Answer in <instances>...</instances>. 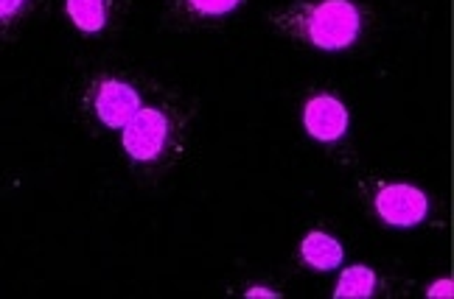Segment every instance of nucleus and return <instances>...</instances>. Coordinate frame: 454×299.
<instances>
[{
	"label": "nucleus",
	"mask_w": 454,
	"mask_h": 299,
	"mask_svg": "<svg viewBox=\"0 0 454 299\" xmlns=\"http://www.w3.org/2000/svg\"><path fill=\"white\" fill-rule=\"evenodd\" d=\"M303 37L323 50H342L354 45L362 31V14L351 0H320L301 17Z\"/></svg>",
	"instance_id": "obj_1"
},
{
	"label": "nucleus",
	"mask_w": 454,
	"mask_h": 299,
	"mask_svg": "<svg viewBox=\"0 0 454 299\" xmlns=\"http://www.w3.org/2000/svg\"><path fill=\"white\" fill-rule=\"evenodd\" d=\"M168 120L160 110H137L124 126V149L132 160L152 163L166 149Z\"/></svg>",
	"instance_id": "obj_2"
},
{
	"label": "nucleus",
	"mask_w": 454,
	"mask_h": 299,
	"mask_svg": "<svg viewBox=\"0 0 454 299\" xmlns=\"http://www.w3.org/2000/svg\"><path fill=\"white\" fill-rule=\"evenodd\" d=\"M376 213L390 226H415L429 213V202L412 185H381L376 193Z\"/></svg>",
	"instance_id": "obj_3"
},
{
	"label": "nucleus",
	"mask_w": 454,
	"mask_h": 299,
	"mask_svg": "<svg viewBox=\"0 0 454 299\" xmlns=\"http://www.w3.org/2000/svg\"><path fill=\"white\" fill-rule=\"evenodd\" d=\"M303 126L320 143H334L348 132V110L334 96H314L303 107Z\"/></svg>",
	"instance_id": "obj_4"
},
{
	"label": "nucleus",
	"mask_w": 454,
	"mask_h": 299,
	"mask_svg": "<svg viewBox=\"0 0 454 299\" xmlns=\"http://www.w3.org/2000/svg\"><path fill=\"white\" fill-rule=\"evenodd\" d=\"M141 110V96L127 81L110 79L98 87L96 93V115L104 126L110 129H124L132 120V115Z\"/></svg>",
	"instance_id": "obj_5"
},
{
	"label": "nucleus",
	"mask_w": 454,
	"mask_h": 299,
	"mask_svg": "<svg viewBox=\"0 0 454 299\" xmlns=\"http://www.w3.org/2000/svg\"><path fill=\"white\" fill-rule=\"evenodd\" d=\"M301 255L311 269L328 272L342 263V246L337 238H331L325 233H309L301 243Z\"/></svg>",
	"instance_id": "obj_6"
},
{
	"label": "nucleus",
	"mask_w": 454,
	"mask_h": 299,
	"mask_svg": "<svg viewBox=\"0 0 454 299\" xmlns=\"http://www.w3.org/2000/svg\"><path fill=\"white\" fill-rule=\"evenodd\" d=\"M67 17L84 34H96L107 23V0H67Z\"/></svg>",
	"instance_id": "obj_7"
},
{
	"label": "nucleus",
	"mask_w": 454,
	"mask_h": 299,
	"mask_svg": "<svg viewBox=\"0 0 454 299\" xmlns=\"http://www.w3.org/2000/svg\"><path fill=\"white\" fill-rule=\"evenodd\" d=\"M376 291V274L368 266H351L340 274L334 296L337 299H368Z\"/></svg>",
	"instance_id": "obj_8"
},
{
	"label": "nucleus",
	"mask_w": 454,
	"mask_h": 299,
	"mask_svg": "<svg viewBox=\"0 0 454 299\" xmlns=\"http://www.w3.org/2000/svg\"><path fill=\"white\" fill-rule=\"evenodd\" d=\"M241 0H185V6L197 17H224L239 9Z\"/></svg>",
	"instance_id": "obj_9"
},
{
	"label": "nucleus",
	"mask_w": 454,
	"mask_h": 299,
	"mask_svg": "<svg viewBox=\"0 0 454 299\" xmlns=\"http://www.w3.org/2000/svg\"><path fill=\"white\" fill-rule=\"evenodd\" d=\"M26 6H28V0H0V23L14 20Z\"/></svg>",
	"instance_id": "obj_10"
},
{
	"label": "nucleus",
	"mask_w": 454,
	"mask_h": 299,
	"mask_svg": "<svg viewBox=\"0 0 454 299\" xmlns=\"http://www.w3.org/2000/svg\"><path fill=\"white\" fill-rule=\"evenodd\" d=\"M451 280H441V283H434L429 291H427V296H432V299H438V296H443V299H449L451 296Z\"/></svg>",
	"instance_id": "obj_11"
},
{
	"label": "nucleus",
	"mask_w": 454,
	"mask_h": 299,
	"mask_svg": "<svg viewBox=\"0 0 454 299\" xmlns=\"http://www.w3.org/2000/svg\"><path fill=\"white\" fill-rule=\"evenodd\" d=\"M247 296H250V299H255V296H267V299H278V294H275V291H267V288H250V291H247Z\"/></svg>",
	"instance_id": "obj_12"
}]
</instances>
